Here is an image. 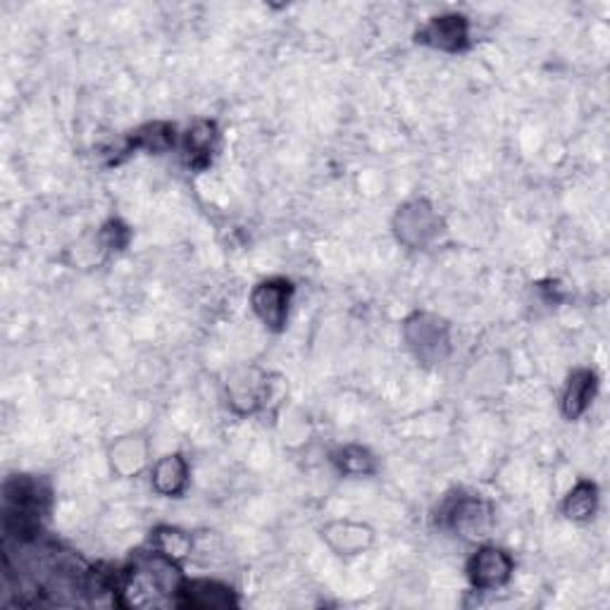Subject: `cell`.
<instances>
[{
	"instance_id": "cell-1",
	"label": "cell",
	"mask_w": 610,
	"mask_h": 610,
	"mask_svg": "<svg viewBox=\"0 0 610 610\" xmlns=\"http://www.w3.org/2000/svg\"><path fill=\"white\" fill-rule=\"evenodd\" d=\"M394 236L400 246L408 251H429L446 232L444 217L427 199H413L404 205H398L392 220Z\"/></svg>"
},
{
	"instance_id": "cell-2",
	"label": "cell",
	"mask_w": 610,
	"mask_h": 610,
	"mask_svg": "<svg viewBox=\"0 0 610 610\" xmlns=\"http://www.w3.org/2000/svg\"><path fill=\"white\" fill-rule=\"evenodd\" d=\"M404 339L415 360L425 367H437L451 356V325L435 313H413L404 323Z\"/></svg>"
},
{
	"instance_id": "cell-3",
	"label": "cell",
	"mask_w": 610,
	"mask_h": 610,
	"mask_svg": "<svg viewBox=\"0 0 610 610\" xmlns=\"http://www.w3.org/2000/svg\"><path fill=\"white\" fill-rule=\"evenodd\" d=\"M441 518L456 537L470 543L487 541L496 525L494 506L479 496H456L451 504H446Z\"/></svg>"
},
{
	"instance_id": "cell-4",
	"label": "cell",
	"mask_w": 610,
	"mask_h": 610,
	"mask_svg": "<svg viewBox=\"0 0 610 610\" xmlns=\"http://www.w3.org/2000/svg\"><path fill=\"white\" fill-rule=\"evenodd\" d=\"M294 301V284L282 277L263 279L253 286L251 308L263 327L270 332H284L288 323V311Z\"/></svg>"
},
{
	"instance_id": "cell-5",
	"label": "cell",
	"mask_w": 610,
	"mask_h": 610,
	"mask_svg": "<svg viewBox=\"0 0 610 610\" xmlns=\"http://www.w3.org/2000/svg\"><path fill=\"white\" fill-rule=\"evenodd\" d=\"M227 398L234 413L253 415L267 406L272 398V382L270 375L261 367H241L234 370L227 382Z\"/></svg>"
},
{
	"instance_id": "cell-6",
	"label": "cell",
	"mask_w": 610,
	"mask_h": 610,
	"mask_svg": "<svg viewBox=\"0 0 610 610\" xmlns=\"http://www.w3.org/2000/svg\"><path fill=\"white\" fill-rule=\"evenodd\" d=\"M516 563L512 556L499 546L485 543L479 546L477 553L468 560V580L477 591H494L510 582Z\"/></svg>"
},
{
	"instance_id": "cell-7",
	"label": "cell",
	"mask_w": 610,
	"mask_h": 610,
	"mask_svg": "<svg viewBox=\"0 0 610 610\" xmlns=\"http://www.w3.org/2000/svg\"><path fill=\"white\" fill-rule=\"evenodd\" d=\"M415 39L441 53H462L470 45V20L458 12L437 14L417 31Z\"/></svg>"
},
{
	"instance_id": "cell-8",
	"label": "cell",
	"mask_w": 610,
	"mask_h": 610,
	"mask_svg": "<svg viewBox=\"0 0 610 610\" xmlns=\"http://www.w3.org/2000/svg\"><path fill=\"white\" fill-rule=\"evenodd\" d=\"M319 535H323V541L336 556H344V558H353L370 551L375 543V529L370 525L356 522V520H332L319 529Z\"/></svg>"
},
{
	"instance_id": "cell-9",
	"label": "cell",
	"mask_w": 610,
	"mask_h": 610,
	"mask_svg": "<svg viewBox=\"0 0 610 610\" xmlns=\"http://www.w3.org/2000/svg\"><path fill=\"white\" fill-rule=\"evenodd\" d=\"M110 470L122 479L139 477L151 465V444L141 435H126L110 444L108 448Z\"/></svg>"
},
{
	"instance_id": "cell-10",
	"label": "cell",
	"mask_w": 610,
	"mask_h": 610,
	"mask_svg": "<svg viewBox=\"0 0 610 610\" xmlns=\"http://www.w3.org/2000/svg\"><path fill=\"white\" fill-rule=\"evenodd\" d=\"M220 149V130L213 120H199L184 134V160L191 170H207Z\"/></svg>"
},
{
	"instance_id": "cell-11",
	"label": "cell",
	"mask_w": 610,
	"mask_h": 610,
	"mask_svg": "<svg viewBox=\"0 0 610 610\" xmlns=\"http://www.w3.org/2000/svg\"><path fill=\"white\" fill-rule=\"evenodd\" d=\"M151 487L165 499H180L189 487V462L182 454L157 458L151 468Z\"/></svg>"
},
{
	"instance_id": "cell-12",
	"label": "cell",
	"mask_w": 610,
	"mask_h": 610,
	"mask_svg": "<svg viewBox=\"0 0 610 610\" xmlns=\"http://www.w3.org/2000/svg\"><path fill=\"white\" fill-rule=\"evenodd\" d=\"M176 606L184 608H230L236 606L234 591L215 580H184Z\"/></svg>"
},
{
	"instance_id": "cell-13",
	"label": "cell",
	"mask_w": 610,
	"mask_h": 610,
	"mask_svg": "<svg viewBox=\"0 0 610 610\" xmlns=\"http://www.w3.org/2000/svg\"><path fill=\"white\" fill-rule=\"evenodd\" d=\"M599 392V377L589 367H582V370H575L566 384L563 400H560V408H563V415L570 423L580 420V417L587 413V408L593 404V396Z\"/></svg>"
},
{
	"instance_id": "cell-14",
	"label": "cell",
	"mask_w": 610,
	"mask_h": 610,
	"mask_svg": "<svg viewBox=\"0 0 610 610\" xmlns=\"http://www.w3.org/2000/svg\"><path fill=\"white\" fill-rule=\"evenodd\" d=\"M176 130L170 122H151L143 124L130 139H126L122 153H134V151H149V153H165L174 149Z\"/></svg>"
},
{
	"instance_id": "cell-15",
	"label": "cell",
	"mask_w": 610,
	"mask_h": 610,
	"mask_svg": "<svg viewBox=\"0 0 610 610\" xmlns=\"http://www.w3.org/2000/svg\"><path fill=\"white\" fill-rule=\"evenodd\" d=\"M332 462L346 477H370L377 472V458L370 454V448L358 444L336 448L332 454Z\"/></svg>"
},
{
	"instance_id": "cell-16",
	"label": "cell",
	"mask_w": 610,
	"mask_h": 610,
	"mask_svg": "<svg viewBox=\"0 0 610 610\" xmlns=\"http://www.w3.org/2000/svg\"><path fill=\"white\" fill-rule=\"evenodd\" d=\"M599 510V487L593 481H577L563 501V516L572 522H587Z\"/></svg>"
},
{
	"instance_id": "cell-17",
	"label": "cell",
	"mask_w": 610,
	"mask_h": 610,
	"mask_svg": "<svg viewBox=\"0 0 610 610\" xmlns=\"http://www.w3.org/2000/svg\"><path fill=\"white\" fill-rule=\"evenodd\" d=\"M153 549L176 560V563H182L184 558L191 556L194 541H191V537L180 527H157L153 532Z\"/></svg>"
}]
</instances>
